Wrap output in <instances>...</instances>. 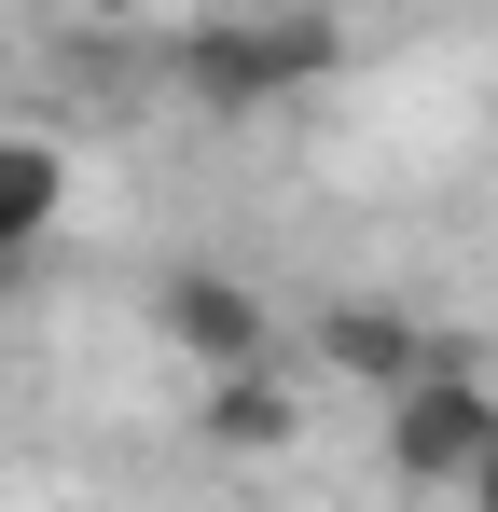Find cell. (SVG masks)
I'll return each instance as SVG.
<instances>
[{"mask_svg":"<svg viewBox=\"0 0 498 512\" xmlns=\"http://www.w3.org/2000/svg\"><path fill=\"white\" fill-rule=\"evenodd\" d=\"M166 70H180V97L194 111H277V97H305L346 70V28H319V14H194L180 42H166Z\"/></svg>","mask_w":498,"mask_h":512,"instance_id":"6da1fadb","label":"cell"},{"mask_svg":"<svg viewBox=\"0 0 498 512\" xmlns=\"http://www.w3.org/2000/svg\"><path fill=\"white\" fill-rule=\"evenodd\" d=\"M485 443H498V374L457 333H429V374L388 388V471L429 485V499H457V485L485 471Z\"/></svg>","mask_w":498,"mask_h":512,"instance_id":"7a4b0ae2","label":"cell"},{"mask_svg":"<svg viewBox=\"0 0 498 512\" xmlns=\"http://www.w3.org/2000/svg\"><path fill=\"white\" fill-rule=\"evenodd\" d=\"M153 333L222 388V374H277V305L249 291L236 263H180V277H153Z\"/></svg>","mask_w":498,"mask_h":512,"instance_id":"3957f363","label":"cell"},{"mask_svg":"<svg viewBox=\"0 0 498 512\" xmlns=\"http://www.w3.org/2000/svg\"><path fill=\"white\" fill-rule=\"evenodd\" d=\"M319 374H346V388H415L429 374V319L415 305H388V291H332L319 305Z\"/></svg>","mask_w":498,"mask_h":512,"instance_id":"277c9868","label":"cell"},{"mask_svg":"<svg viewBox=\"0 0 498 512\" xmlns=\"http://www.w3.org/2000/svg\"><path fill=\"white\" fill-rule=\"evenodd\" d=\"M194 429H208L222 457H291V429H305V402H291V374H222V388L194 402Z\"/></svg>","mask_w":498,"mask_h":512,"instance_id":"5b68a950","label":"cell"},{"mask_svg":"<svg viewBox=\"0 0 498 512\" xmlns=\"http://www.w3.org/2000/svg\"><path fill=\"white\" fill-rule=\"evenodd\" d=\"M56 222H70V153L56 139H0V263L42 250Z\"/></svg>","mask_w":498,"mask_h":512,"instance_id":"8992f818","label":"cell"},{"mask_svg":"<svg viewBox=\"0 0 498 512\" xmlns=\"http://www.w3.org/2000/svg\"><path fill=\"white\" fill-rule=\"evenodd\" d=\"M457 499H471V512H498V443H485V471H471V485H457Z\"/></svg>","mask_w":498,"mask_h":512,"instance_id":"52a82bcc","label":"cell"}]
</instances>
